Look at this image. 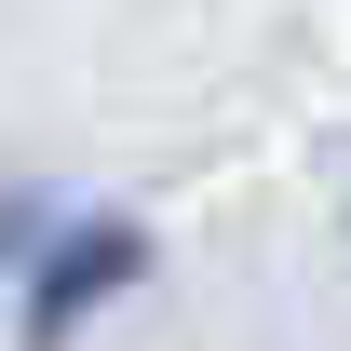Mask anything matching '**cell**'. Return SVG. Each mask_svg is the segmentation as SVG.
Returning a JSON list of instances; mask_svg holds the SVG:
<instances>
[{
  "mask_svg": "<svg viewBox=\"0 0 351 351\" xmlns=\"http://www.w3.org/2000/svg\"><path fill=\"white\" fill-rule=\"evenodd\" d=\"M149 284V230L135 217H54L41 257H27V284H14V324H27V351H68L108 298H135Z\"/></svg>",
  "mask_w": 351,
  "mask_h": 351,
  "instance_id": "cell-1",
  "label": "cell"
},
{
  "mask_svg": "<svg viewBox=\"0 0 351 351\" xmlns=\"http://www.w3.org/2000/svg\"><path fill=\"white\" fill-rule=\"evenodd\" d=\"M41 230H54L41 203H14V189H0V270H27V257H41Z\"/></svg>",
  "mask_w": 351,
  "mask_h": 351,
  "instance_id": "cell-2",
  "label": "cell"
}]
</instances>
